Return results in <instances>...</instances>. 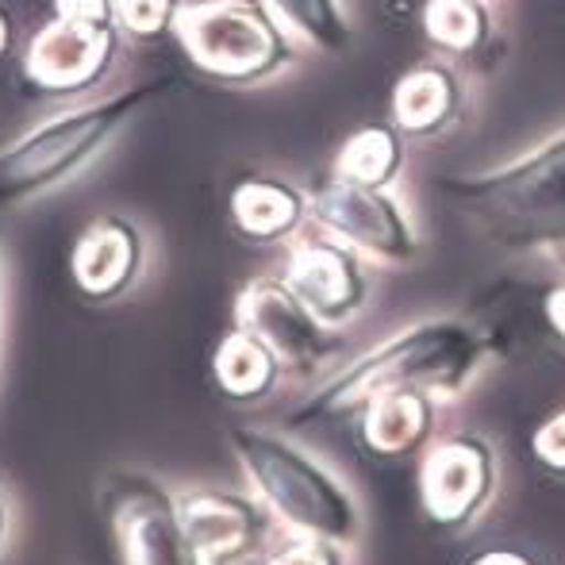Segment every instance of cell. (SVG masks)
I'll list each match as a JSON object with an SVG mask.
<instances>
[{
    "mask_svg": "<svg viewBox=\"0 0 565 565\" xmlns=\"http://www.w3.org/2000/svg\"><path fill=\"white\" fill-rule=\"evenodd\" d=\"M439 193L497 246L565 254V135L500 170L443 178Z\"/></svg>",
    "mask_w": 565,
    "mask_h": 565,
    "instance_id": "6da1fadb",
    "label": "cell"
},
{
    "mask_svg": "<svg viewBox=\"0 0 565 565\" xmlns=\"http://www.w3.org/2000/svg\"><path fill=\"white\" fill-rule=\"evenodd\" d=\"M484 358V339L458 320H431L401 331L385 347L358 358L350 370L335 373L312 396L300 416H347L362 412L373 396L396 388H419L427 396H454L477 377Z\"/></svg>",
    "mask_w": 565,
    "mask_h": 565,
    "instance_id": "7a4b0ae2",
    "label": "cell"
},
{
    "mask_svg": "<svg viewBox=\"0 0 565 565\" xmlns=\"http://www.w3.org/2000/svg\"><path fill=\"white\" fill-rule=\"evenodd\" d=\"M162 89H170V77L139 82L116 97L46 119L15 142L0 147V212H15L74 181L85 166L97 162L113 147L116 135L127 131V124H135V116Z\"/></svg>",
    "mask_w": 565,
    "mask_h": 565,
    "instance_id": "3957f363",
    "label": "cell"
},
{
    "mask_svg": "<svg viewBox=\"0 0 565 565\" xmlns=\"http://www.w3.org/2000/svg\"><path fill=\"white\" fill-rule=\"evenodd\" d=\"M231 447L250 489L292 535L323 539L335 546L358 543L362 535L358 504L320 461H312L292 443L269 431H254V427H238L231 435Z\"/></svg>",
    "mask_w": 565,
    "mask_h": 565,
    "instance_id": "277c9868",
    "label": "cell"
},
{
    "mask_svg": "<svg viewBox=\"0 0 565 565\" xmlns=\"http://www.w3.org/2000/svg\"><path fill=\"white\" fill-rule=\"evenodd\" d=\"M178 43L201 74L227 85H254L292 62L289 31L254 0H196L181 4Z\"/></svg>",
    "mask_w": 565,
    "mask_h": 565,
    "instance_id": "5b68a950",
    "label": "cell"
},
{
    "mask_svg": "<svg viewBox=\"0 0 565 565\" xmlns=\"http://www.w3.org/2000/svg\"><path fill=\"white\" fill-rule=\"evenodd\" d=\"M105 515L124 565H204L181 520V508L154 477L113 473L105 481Z\"/></svg>",
    "mask_w": 565,
    "mask_h": 565,
    "instance_id": "8992f818",
    "label": "cell"
},
{
    "mask_svg": "<svg viewBox=\"0 0 565 565\" xmlns=\"http://www.w3.org/2000/svg\"><path fill=\"white\" fill-rule=\"evenodd\" d=\"M312 220L323 235L347 243L354 254H365L385 266H408L416 258V231L385 185H354L339 181L312 201Z\"/></svg>",
    "mask_w": 565,
    "mask_h": 565,
    "instance_id": "52a82bcc",
    "label": "cell"
},
{
    "mask_svg": "<svg viewBox=\"0 0 565 565\" xmlns=\"http://www.w3.org/2000/svg\"><path fill=\"white\" fill-rule=\"evenodd\" d=\"M235 320L274 354L281 370L316 373L335 350L328 323H320L308 305L285 281H254L235 305Z\"/></svg>",
    "mask_w": 565,
    "mask_h": 565,
    "instance_id": "ba28073f",
    "label": "cell"
},
{
    "mask_svg": "<svg viewBox=\"0 0 565 565\" xmlns=\"http://www.w3.org/2000/svg\"><path fill=\"white\" fill-rule=\"evenodd\" d=\"M116 23H82L51 15L31 35L23 54V77L39 93H85L105 82L116 58Z\"/></svg>",
    "mask_w": 565,
    "mask_h": 565,
    "instance_id": "9c48e42d",
    "label": "cell"
},
{
    "mask_svg": "<svg viewBox=\"0 0 565 565\" xmlns=\"http://www.w3.org/2000/svg\"><path fill=\"white\" fill-rule=\"evenodd\" d=\"M497 458L477 435H450L424 458L419 469V500L424 512L443 527L469 523L492 497Z\"/></svg>",
    "mask_w": 565,
    "mask_h": 565,
    "instance_id": "30bf717a",
    "label": "cell"
},
{
    "mask_svg": "<svg viewBox=\"0 0 565 565\" xmlns=\"http://www.w3.org/2000/svg\"><path fill=\"white\" fill-rule=\"evenodd\" d=\"M285 285L308 305V312L328 328H339L362 312L365 277L358 269V254L347 243L323 235L316 243H300L289 254Z\"/></svg>",
    "mask_w": 565,
    "mask_h": 565,
    "instance_id": "8fae6325",
    "label": "cell"
},
{
    "mask_svg": "<svg viewBox=\"0 0 565 565\" xmlns=\"http://www.w3.org/2000/svg\"><path fill=\"white\" fill-rule=\"evenodd\" d=\"M178 508L204 565H243L266 535V515L243 492L193 489Z\"/></svg>",
    "mask_w": 565,
    "mask_h": 565,
    "instance_id": "7c38bea8",
    "label": "cell"
},
{
    "mask_svg": "<svg viewBox=\"0 0 565 565\" xmlns=\"http://www.w3.org/2000/svg\"><path fill=\"white\" fill-rule=\"evenodd\" d=\"M142 231L127 216H97L77 235L70 277L93 305H113L142 274Z\"/></svg>",
    "mask_w": 565,
    "mask_h": 565,
    "instance_id": "4fadbf2b",
    "label": "cell"
},
{
    "mask_svg": "<svg viewBox=\"0 0 565 565\" xmlns=\"http://www.w3.org/2000/svg\"><path fill=\"white\" fill-rule=\"evenodd\" d=\"M435 427L431 396L419 388H396V393L373 396L362 408V443L373 458H404L419 450Z\"/></svg>",
    "mask_w": 565,
    "mask_h": 565,
    "instance_id": "5bb4252c",
    "label": "cell"
},
{
    "mask_svg": "<svg viewBox=\"0 0 565 565\" xmlns=\"http://www.w3.org/2000/svg\"><path fill=\"white\" fill-rule=\"evenodd\" d=\"M227 209L231 224H235L243 238H250V243H281V238H289L300 227L308 204L285 181L250 178L243 185H235Z\"/></svg>",
    "mask_w": 565,
    "mask_h": 565,
    "instance_id": "9a60e30c",
    "label": "cell"
},
{
    "mask_svg": "<svg viewBox=\"0 0 565 565\" xmlns=\"http://www.w3.org/2000/svg\"><path fill=\"white\" fill-rule=\"evenodd\" d=\"M458 105V85L443 66H416L401 77L393 93L396 127L408 135H431L454 116Z\"/></svg>",
    "mask_w": 565,
    "mask_h": 565,
    "instance_id": "2e32d148",
    "label": "cell"
},
{
    "mask_svg": "<svg viewBox=\"0 0 565 565\" xmlns=\"http://www.w3.org/2000/svg\"><path fill=\"white\" fill-rule=\"evenodd\" d=\"M281 365L274 362L266 347L254 335H246L243 328H235L224 342L216 347L212 358V377H216L220 393L231 401H262L274 388Z\"/></svg>",
    "mask_w": 565,
    "mask_h": 565,
    "instance_id": "e0dca14e",
    "label": "cell"
},
{
    "mask_svg": "<svg viewBox=\"0 0 565 565\" xmlns=\"http://www.w3.org/2000/svg\"><path fill=\"white\" fill-rule=\"evenodd\" d=\"M262 4L285 31H292V39L316 51H342L350 43L342 0H262Z\"/></svg>",
    "mask_w": 565,
    "mask_h": 565,
    "instance_id": "ac0fdd59",
    "label": "cell"
},
{
    "mask_svg": "<svg viewBox=\"0 0 565 565\" xmlns=\"http://www.w3.org/2000/svg\"><path fill=\"white\" fill-rule=\"evenodd\" d=\"M401 162V142L388 127H362L339 150L335 178L354 185H388Z\"/></svg>",
    "mask_w": 565,
    "mask_h": 565,
    "instance_id": "d6986e66",
    "label": "cell"
},
{
    "mask_svg": "<svg viewBox=\"0 0 565 565\" xmlns=\"http://www.w3.org/2000/svg\"><path fill=\"white\" fill-rule=\"evenodd\" d=\"M424 23H427V35L443 46V51H454V54H466L473 51L477 43L484 39V8L477 0H431L424 12Z\"/></svg>",
    "mask_w": 565,
    "mask_h": 565,
    "instance_id": "ffe728a7",
    "label": "cell"
},
{
    "mask_svg": "<svg viewBox=\"0 0 565 565\" xmlns=\"http://www.w3.org/2000/svg\"><path fill=\"white\" fill-rule=\"evenodd\" d=\"M181 12V0H113L116 28L135 39H154L173 28Z\"/></svg>",
    "mask_w": 565,
    "mask_h": 565,
    "instance_id": "44dd1931",
    "label": "cell"
},
{
    "mask_svg": "<svg viewBox=\"0 0 565 565\" xmlns=\"http://www.w3.org/2000/svg\"><path fill=\"white\" fill-rule=\"evenodd\" d=\"M266 565H347V562H342V546L323 543V539L297 535L292 543H285Z\"/></svg>",
    "mask_w": 565,
    "mask_h": 565,
    "instance_id": "7402d4cb",
    "label": "cell"
},
{
    "mask_svg": "<svg viewBox=\"0 0 565 565\" xmlns=\"http://www.w3.org/2000/svg\"><path fill=\"white\" fill-rule=\"evenodd\" d=\"M531 450H535V458L543 461L546 469L565 473V412L551 416L543 427H539L535 439H531Z\"/></svg>",
    "mask_w": 565,
    "mask_h": 565,
    "instance_id": "603a6c76",
    "label": "cell"
},
{
    "mask_svg": "<svg viewBox=\"0 0 565 565\" xmlns=\"http://www.w3.org/2000/svg\"><path fill=\"white\" fill-rule=\"evenodd\" d=\"M54 15L82 23H116L113 0H54Z\"/></svg>",
    "mask_w": 565,
    "mask_h": 565,
    "instance_id": "cb8c5ba5",
    "label": "cell"
},
{
    "mask_svg": "<svg viewBox=\"0 0 565 565\" xmlns=\"http://www.w3.org/2000/svg\"><path fill=\"white\" fill-rule=\"evenodd\" d=\"M546 320H551V328L558 331V339L565 342V285L546 292Z\"/></svg>",
    "mask_w": 565,
    "mask_h": 565,
    "instance_id": "d4e9b609",
    "label": "cell"
},
{
    "mask_svg": "<svg viewBox=\"0 0 565 565\" xmlns=\"http://www.w3.org/2000/svg\"><path fill=\"white\" fill-rule=\"evenodd\" d=\"M469 565H539V562L527 558V554H520V551H489V554H481V558H473Z\"/></svg>",
    "mask_w": 565,
    "mask_h": 565,
    "instance_id": "484cf974",
    "label": "cell"
},
{
    "mask_svg": "<svg viewBox=\"0 0 565 565\" xmlns=\"http://www.w3.org/2000/svg\"><path fill=\"white\" fill-rule=\"evenodd\" d=\"M12 39H15V20H12V12L0 4V58L12 51Z\"/></svg>",
    "mask_w": 565,
    "mask_h": 565,
    "instance_id": "4316f807",
    "label": "cell"
},
{
    "mask_svg": "<svg viewBox=\"0 0 565 565\" xmlns=\"http://www.w3.org/2000/svg\"><path fill=\"white\" fill-rule=\"evenodd\" d=\"M4 539H8V504H4V492H0V554H4Z\"/></svg>",
    "mask_w": 565,
    "mask_h": 565,
    "instance_id": "83f0119b",
    "label": "cell"
}]
</instances>
